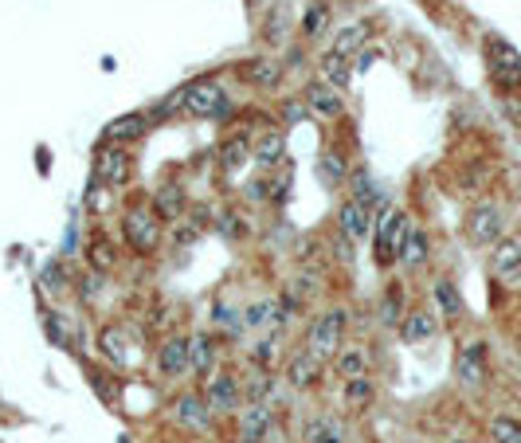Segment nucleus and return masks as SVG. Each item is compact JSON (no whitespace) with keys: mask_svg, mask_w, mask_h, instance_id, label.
<instances>
[{"mask_svg":"<svg viewBox=\"0 0 521 443\" xmlns=\"http://www.w3.org/2000/svg\"><path fill=\"white\" fill-rule=\"evenodd\" d=\"M98 346H103V354L114 361V365H126V333L118 330V325H106V330L98 333Z\"/></svg>","mask_w":521,"mask_h":443,"instance_id":"c756f323","label":"nucleus"},{"mask_svg":"<svg viewBox=\"0 0 521 443\" xmlns=\"http://www.w3.org/2000/svg\"><path fill=\"white\" fill-rule=\"evenodd\" d=\"M318 71H322V79H326L329 87H337V90H345V87H349V79H353V63H349V56H341V51H333V48H329L326 56H322Z\"/></svg>","mask_w":521,"mask_h":443,"instance_id":"a211bd4d","label":"nucleus"},{"mask_svg":"<svg viewBox=\"0 0 521 443\" xmlns=\"http://www.w3.org/2000/svg\"><path fill=\"white\" fill-rule=\"evenodd\" d=\"M322 177L329 185H341L345 180V161L337 157V153H322Z\"/></svg>","mask_w":521,"mask_h":443,"instance_id":"e433bc0d","label":"nucleus"},{"mask_svg":"<svg viewBox=\"0 0 521 443\" xmlns=\"http://www.w3.org/2000/svg\"><path fill=\"white\" fill-rule=\"evenodd\" d=\"M271 388H274V385H271V377H255V381H251V393H255V396L271 393Z\"/></svg>","mask_w":521,"mask_h":443,"instance_id":"c03bdc74","label":"nucleus"},{"mask_svg":"<svg viewBox=\"0 0 521 443\" xmlns=\"http://www.w3.org/2000/svg\"><path fill=\"white\" fill-rule=\"evenodd\" d=\"M274 346H279V333H267V338L255 346V361H259L263 369H271L274 365Z\"/></svg>","mask_w":521,"mask_h":443,"instance_id":"4c0bfd02","label":"nucleus"},{"mask_svg":"<svg viewBox=\"0 0 521 443\" xmlns=\"http://www.w3.org/2000/svg\"><path fill=\"white\" fill-rule=\"evenodd\" d=\"M122 232H126V243L137 251V256H153L161 243V216L157 208H145L137 204L122 216Z\"/></svg>","mask_w":521,"mask_h":443,"instance_id":"f257e3e1","label":"nucleus"},{"mask_svg":"<svg viewBox=\"0 0 521 443\" xmlns=\"http://www.w3.org/2000/svg\"><path fill=\"white\" fill-rule=\"evenodd\" d=\"M130 169H134V161H130V153H126V146H103L95 153V180H103V185L110 188H122L126 180H130Z\"/></svg>","mask_w":521,"mask_h":443,"instance_id":"39448f33","label":"nucleus"},{"mask_svg":"<svg viewBox=\"0 0 521 443\" xmlns=\"http://www.w3.org/2000/svg\"><path fill=\"white\" fill-rule=\"evenodd\" d=\"M384 322H388V325H400V322H404V318H400V298H396V294L384 298Z\"/></svg>","mask_w":521,"mask_h":443,"instance_id":"ea45409f","label":"nucleus"},{"mask_svg":"<svg viewBox=\"0 0 521 443\" xmlns=\"http://www.w3.org/2000/svg\"><path fill=\"white\" fill-rule=\"evenodd\" d=\"M204 404H208V412H232L235 409V401H240V388H235V377H227V373H216V377H208L204 381Z\"/></svg>","mask_w":521,"mask_h":443,"instance_id":"6e6552de","label":"nucleus"},{"mask_svg":"<svg viewBox=\"0 0 521 443\" xmlns=\"http://www.w3.org/2000/svg\"><path fill=\"white\" fill-rule=\"evenodd\" d=\"M212 361H216V346L208 333H192L188 338V373H212Z\"/></svg>","mask_w":521,"mask_h":443,"instance_id":"aec40b11","label":"nucleus"},{"mask_svg":"<svg viewBox=\"0 0 521 443\" xmlns=\"http://www.w3.org/2000/svg\"><path fill=\"white\" fill-rule=\"evenodd\" d=\"M318 377H322V357H318L314 349H298V354L290 357V365H287V385L302 393V388L318 385Z\"/></svg>","mask_w":521,"mask_h":443,"instance_id":"1a4fd4ad","label":"nucleus"},{"mask_svg":"<svg viewBox=\"0 0 521 443\" xmlns=\"http://www.w3.org/2000/svg\"><path fill=\"white\" fill-rule=\"evenodd\" d=\"M48 338L55 341V346H71V330L63 322H55L51 314H48Z\"/></svg>","mask_w":521,"mask_h":443,"instance_id":"58836bf2","label":"nucleus"},{"mask_svg":"<svg viewBox=\"0 0 521 443\" xmlns=\"http://www.w3.org/2000/svg\"><path fill=\"white\" fill-rule=\"evenodd\" d=\"M177 420L188 424V428H208L212 412H208L204 396H180V401H177Z\"/></svg>","mask_w":521,"mask_h":443,"instance_id":"b1692460","label":"nucleus"},{"mask_svg":"<svg viewBox=\"0 0 521 443\" xmlns=\"http://www.w3.org/2000/svg\"><path fill=\"white\" fill-rule=\"evenodd\" d=\"M271 424H274L271 404L251 401V404L243 409V416H240V436H243V443H263V436L271 432Z\"/></svg>","mask_w":521,"mask_h":443,"instance_id":"f8f14e48","label":"nucleus"},{"mask_svg":"<svg viewBox=\"0 0 521 443\" xmlns=\"http://www.w3.org/2000/svg\"><path fill=\"white\" fill-rule=\"evenodd\" d=\"M435 330H439V322H435V314H432V310H411L408 318L400 322V333H404L408 346L432 341V338H435Z\"/></svg>","mask_w":521,"mask_h":443,"instance_id":"f3484780","label":"nucleus"},{"mask_svg":"<svg viewBox=\"0 0 521 443\" xmlns=\"http://www.w3.org/2000/svg\"><path fill=\"white\" fill-rule=\"evenodd\" d=\"M153 208H157L161 220H180V216H185V188L161 185L157 196H153Z\"/></svg>","mask_w":521,"mask_h":443,"instance_id":"412c9836","label":"nucleus"},{"mask_svg":"<svg viewBox=\"0 0 521 443\" xmlns=\"http://www.w3.org/2000/svg\"><path fill=\"white\" fill-rule=\"evenodd\" d=\"M87 259H90V267L103 271V275L118 267V251H114V243H110L106 236H95V240L87 243Z\"/></svg>","mask_w":521,"mask_h":443,"instance_id":"a878e982","label":"nucleus"},{"mask_svg":"<svg viewBox=\"0 0 521 443\" xmlns=\"http://www.w3.org/2000/svg\"><path fill=\"white\" fill-rule=\"evenodd\" d=\"M157 365L165 377H185L188 373V338H169L157 349Z\"/></svg>","mask_w":521,"mask_h":443,"instance_id":"4468645a","label":"nucleus"},{"mask_svg":"<svg viewBox=\"0 0 521 443\" xmlns=\"http://www.w3.org/2000/svg\"><path fill=\"white\" fill-rule=\"evenodd\" d=\"M90 385L98 388V396H103V401H114V385L106 381V373H90Z\"/></svg>","mask_w":521,"mask_h":443,"instance_id":"79ce46f5","label":"nucleus"},{"mask_svg":"<svg viewBox=\"0 0 521 443\" xmlns=\"http://www.w3.org/2000/svg\"><path fill=\"white\" fill-rule=\"evenodd\" d=\"M349 185H353V201H361V204L372 208V201H377V188H372V180H369L364 169H356V173L349 177Z\"/></svg>","mask_w":521,"mask_h":443,"instance_id":"f704fd0d","label":"nucleus"},{"mask_svg":"<svg viewBox=\"0 0 521 443\" xmlns=\"http://www.w3.org/2000/svg\"><path fill=\"white\" fill-rule=\"evenodd\" d=\"M333 369L341 381H353V377H369V357L361 349H337L333 354Z\"/></svg>","mask_w":521,"mask_h":443,"instance_id":"5701e85b","label":"nucleus"},{"mask_svg":"<svg viewBox=\"0 0 521 443\" xmlns=\"http://www.w3.org/2000/svg\"><path fill=\"white\" fill-rule=\"evenodd\" d=\"M282 310H287V306H282V302H255L251 310L243 314V322L251 325V330H255V325H267V322H282V318H287V314H282Z\"/></svg>","mask_w":521,"mask_h":443,"instance_id":"473e14b6","label":"nucleus"},{"mask_svg":"<svg viewBox=\"0 0 521 443\" xmlns=\"http://www.w3.org/2000/svg\"><path fill=\"white\" fill-rule=\"evenodd\" d=\"M490 271L498 279H517L521 275V240L517 236H502L490 251Z\"/></svg>","mask_w":521,"mask_h":443,"instance_id":"9b49d317","label":"nucleus"},{"mask_svg":"<svg viewBox=\"0 0 521 443\" xmlns=\"http://www.w3.org/2000/svg\"><path fill=\"white\" fill-rule=\"evenodd\" d=\"M306 443H341V436H337L329 424L310 420V424H306Z\"/></svg>","mask_w":521,"mask_h":443,"instance_id":"c9c22d12","label":"nucleus"},{"mask_svg":"<svg viewBox=\"0 0 521 443\" xmlns=\"http://www.w3.org/2000/svg\"><path fill=\"white\" fill-rule=\"evenodd\" d=\"M364 40H369V28L364 24H349V28H341L333 35V51H341V56H353V51L364 48Z\"/></svg>","mask_w":521,"mask_h":443,"instance_id":"c85d7f7f","label":"nucleus"},{"mask_svg":"<svg viewBox=\"0 0 521 443\" xmlns=\"http://www.w3.org/2000/svg\"><path fill=\"white\" fill-rule=\"evenodd\" d=\"M435 306H439V314H443V318H463V294H459V286L451 283V279H439L435 283Z\"/></svg>","mask_w":521,"mask_h":443,"instance_id":"4be33fe9","label":"nucleus"},{"mask_svg":"<svg viewBox=\"0 0 521 443\" xmlns=\"http://www.w3.org/2000/svg\"><path fill=\"white\" fill-rule=\"evenodd\" d=\"M302 98H306V106L314 114H322V118H341L345 111V98L337 87H329L326 79H318V83H310L306 90H302Z\"/></svg>","mask_w":521,"mask_h":443,"instance_id":"0eeeda50","label":"nucleus"},{"mask_svg":"<svg viewBox=\"0 0 521 443\" xmlns=\"http://www.w3.org/2000/svg\"><path fill=\"white\" fill-rule=\"evenodd\" d=\"M345 325H349V310H345V306H333V310H326L322 318L310 325L306 349H314L318 357H333L337 349H341V333H345Z\"/></svg>","mask_w":521,"mask_h":443,"instance_id":"f03ea898","label":"nucleus"},{"mask_svg":"<svg viewBox=\"0 0 521 443\" xmlns=\"http://www.w3.org/2000/svg\"><path fill=\"white\" fill-rule=\"evenodd\" d=\"M185 111L192 118H216L227 111V90L212 79H200V83L185 87Z\"/></svg>","mask_w":521,"mask_h":443,"instance_id":"20e7f679","label":"nucleus"},{"mask_svg":"<svg viewBox=\"0 0 521 443\" xmlns=\"http://www.w3.org/2000/svg\"><path fill=\"white\" fill-rule=\"evenodd\" d=\"M240 75L251 87H279L282 83V63H274L267 56H255V59H247L240 67Z\"/></svg>","mask_w":521,"mask_h":443,"instance_id":"dca6fc26","label":"nucleus"},{"mask_svg":"<svg viewBox=\"0 0 521 443\" xmlns=\"http://www.w3.org/2000/svg\"><path fill=\"white\" fill-rule=\"evenodd\" d=\"M98 286H103V279H98V275H87V279H82V286H79V294H82V298H95Z\"/></svg>","mask_w":521,"mask_h":443,"instance_id":"37998d69","label":"nucleus"},{"mask_svg":"<svg viewBox=\"0 0 521 443\" xmlns=\"http://www.w3.org/2000/svg\"><path fill=\"white\" fill-rule=\"evenodd\" d=\"M455 443H466V439H455Z\"/></svg>","mask_w":521,"mask_h":443,"instance_id":"a18cd8bd","label":"nucleus"},{"mask_svg":"<svg viewBox=\"0 0 521 443\" xmlns=\"http://www.w3.org/2000/svg\"><path fill=\"white\" fill-rule=\"evenodd\" d=\"M400 208H388V212L377 220V256H380V264H392V232H396V224H400Z\"/></svg>","mask_w":521,"mask_h":443,"instance_id":"393cba45","label":"nucleus"},{"mask_svg":"<svg viewBox=\"0 0 521 443\" xmlns=\"http://www.w3.org/2000/svg\"><path fill=\"white\" fill-rule=\"evenodd\" d=\"M251 157H255V146L247 141V134H232V138L219 146V165H224L227 173H232V169H243Z\"/></svg>","mask_w":521,"mask_h":443,"instance_id":"6ab92c4d","label":"nucleus"},{"mask_svg":"<svg viewBox=\"0 0 521 443\" xmlns=\"http://www.w3.org/2000/svg\"><path fill=\"white\" fill-rule=\"evenodd\" d=\"M427 248H432V243H427V232L411 228L404 251H400V264H404V267H424L427 264Z\"/></svg>","mask_w":521,"mask_h":443,"instance_id":"cd10ccee","label":"nucleus"},{"mask_svg":"<svg viewBox=\"0 0 521 443\" xmlns=\"http://www.w3.org/2000/svg\"><path fill=\"white\" fill-rule=\"evenodd\" d=\"M487 59H490V75L498 79V87L521 90V51L502 35H487Z\"/></svg>","mask_w":521,"mask_h":443,"instance_id":"7ed1b4c3","label":"nucleus"},{"mask_svg":"<svg viewBox=\"0 0 521 443\" xmlns=\"http://www.w3.org/2000/svg\"><path fill=\"white\" fill-rule=\"evenodd\" d=\"M455 377H459L466 388L482 385V377H487V346H482V341H471V346H463L459 361H455Z\"/></svg>","mask_w":521,"mask_h":443,"instance_id":"9d476101","label":"nucleus"},{"mask_svg":"<svg viewBox=\"0 0 521 443\" xmlns=\"http://www.w3.org/2000/svg\"><path fill=\"white\" fill-rule=\"evenodd\" d=\"M282 157H287V138H282L279 130L263 134V141L255 146V161H259V165H279Z\"/></svg>","mask_w":521,"mask_h":443,"instance_id":"bb28decb","label":"nucleus"},{"mask_svg":"<svg viewBox=\"0 0 521 443\" xmlns=\"http://www.w3.org/2000/svg\"><path fill=\"white\" fill-rule=\"evenodd\" d=\"M372 396H377L372 377H353V381H345V404H349V409H364Z\"/></svg>","mask_w":521,"mask_h":443,"instance_id":"2f4dec72","label":"nucleus"},{"mask_svg":"<svg viewBox=\"0 0 521 443\" xmlns=\"http://www.w3.org/2000/svg\"><path fill=\"white\" fill-rule=\"evenodd\" d=\"M466 232H471L474 243H498L502 232H506V212L498 204H479L471 216H466Z\"/></svg>","mask_w":521,"mask_h":443,"instance_id":"423d86ee","label":"nucleus"},{"mask_svg":"<svg viewBox=\"0 0 521 443\" xmlns=\"http://www.w3.org/2000/svg\"><path fill=\"white\" fill-rule=\"evenodd\" d=\"M145 130H149V114H122V118H114L106 126V141L126 146V141L145 138Z\"/></svg>","mask_w":521,"mask_h":443,"instance_id":"2eb2a0df","label":"nucleus"},{"mask_svg":"<svg viewBox=\"0 0 521 443\" xmlns=\"http://www.w3.org/2000/svg\"><path fill=\"white\" fill-rule=\"evenodd\" d=\"M369 220H372V208L361 204V201H345L341 212H337V228H341L349 240H364V236H369V228H372Z\"/></svg>","mask_w":521,"mask_h":443,"instance_id":"ddd939ff","label":"nucleus"},{"mask_svg":"<svg viewBox=\"0 0 521 443\" xmlns=\"http://www.w3.org/2000/svg\"><path fill=\"white\" fill-rule=\"evenodd\" d=\"M333 256L341 259V264H349V259H353V240L345 236V232H341V236L333 240Z\"/></svg>","mask_w":521,"mask_h":443,"instance_id":"a19ab883","label":"nucleus"},{"mask_svg":"<svg viewBox=\"0 0 521 443\" xmlns=\"http://www.w3.org/2000/svg\"><path fill=\"white\" fill-rule=\"evenodd\" d=\"M490 436H494V443H521V420L498 416V420L490 424Z\"/></svg>","mask_w":521,"mask_h":443,"instance_id":"72a5a7b5","label":"nucleus"},{"mask_svg":"<svg viewBox=\"0 0 521 443\" xmlns=\"http://www.w3.org/2000/svg\"><path fill=\"white\" fill-rule=\"evenodd\" d=\"M326 28H329V4L314 0V4L306 8V16H302V32H306L310 40H318V35H326Z\"/></svg>","mask_w":521,"mask_h":443,"instance_id":"7c9ffc66","label":"nucleus"}]
</instances>
